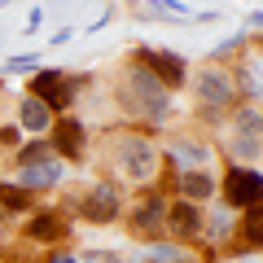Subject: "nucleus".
I'll return each mask as SVG.
<instances>
[{
	"mask_svg": "<svg viewBox=\"0 0 263 263\" xmlns=\"http://www.w3.org/2000/svg\"><path fill=\"white\" fill-rule=\"evenodd\" d=\"M202 237H206L211 246H224L228 237H233V211H228V206H215L206 219H202Z\"/></svg>",
	"mask_w": 263,
	"mask_h": 263,
	"instance_id": "obj_20",
	"label": "nucleus"
},
{
	"mask_svg": "<svg viewBox=\"0 0 263 263\" xmlns=\"http://www.w3.org/2000/svg\"><path fill=\"white\" fill-rule=\"evenodd\" d=\"M202 219H206V211L197 206V202H184V197H167L162 233H171V237H176V246L197 241V237H202Z\"/></svg>",
	"mask_w": 263,
	"mask_h": 263,
	"instance_id": "obj_11",
	"label": "nucleus"
},
{
	"mask_svg": "<svg viewBox=\"0 0 263 263\" xmlns=\"http://www.w3.org/2000/svg\"><path fill=\"white\" fill-rule=\"evenodd\" d=\"M219 193H224V206L228 211H250V206H263V176L259 167H228L219 176Z\"/></svg>",
	"mask_w": 263,
	"mask_h": 263,
	"instance_id": "obj_8",
	"label": "nucleus"
},
{
	"mask_svg": "<svg viewBox=\"0 0 263 263\" xmlns=\"http://www.w3.org/2000/svg\"><path fill=\"white\" fill-rule=\"evenodd\" d=\"M70 224H66V211H31V219L22 224V237L35 246H57L66 241Z\"/></svg>",
	"mask_w": 263,
	"mask_h": 263,
	"instance_id": "obj_15",
	"label": "nucleus"
},
{
	"mask_svg": "<svg viewBox=\"0 0 263 263\" xmlns=\"http://www.w3.org/2000/svg\"><path fill=\"white\" fill-rule=\"evenodd\" d=\"M62 211H70V215H84L88 224H119L123 219V189L119 180H97V184H88L84 197H75V202H66Z\"/></svg>",
	"mask_w": 263,
	"mask_h": 263,
	"instance_id": "obj_4",
	"label": "nucleus"
},
{
	"mask_svg": "<svg viewBox=\"0 0 263 263\" xmlns=\"http://www.w3.org/2000/svg\"><path fill=\"white\" fill-rule=\"evenodd\" d=\"M132 66L149 70L167 92H180V88L189 84V62H184L180 53H171V48H149V44H141L136 53H132Z\"/></svg>",
	"mask_w": 263,
	"mask_h": 263,
	"instance_id": "obj_7",
	"label": "nucleus"
},
{
	"mask_svg": "<svg viewBox=\"0 0 263 263\" xmlns=\"http://www.w3.org/2000/svg\"><path fill=\"white\" fill-rule=\"evenodd\" d=\"M13 158H18V167H31V162H44V158H53V145L40 136V141H31V145H18L13 149Z\"/></svg>",
	"mask_w": 263,
	"mask_h": 263,
	"instance_id": "obj_22",
	"label": "nucleus"
},
{
	"mask_svg": "<svg viewBox=\"0 0 263 263\" xmlns=\"http://www.w3.org/2000/svg\"><path fill=\"white\" fill-rule=\"evenodd\" d=\"M233 70H237V75H233L237 97L246 92V101H250V105H259V92H263V88H259V44H254V48H250V57H241V62H237Z\"/></svg>",
	"mask_w": 263,
	"mask_h": 263,
	"instance_id": "obj_16",
	"label": "nucleus"
},
{
	"mask_svg": "<svg viewBox=\"0 0 263 263\" xmlns=\"http://www.w3.org/2000/svg\"><path fill=\"white\" fill-rule=\"evenodd\" d=\"M141 18H189V5L184 0H145Z\"/></svg>",
	"mask_w": 263,
	"mask_h": 263,
	"instance_id": "obj_21",
	"label": "nucleus"
},
{
	"mask_svg": "<svg viewBox=\"0 0 263 263\" xmlns=\"http://www.w3.org/2000/svg\"><path fill=\"white\" fill-rule=\"evenodd\" d=\"M162 158H167L176 171L211 167V162H215V145H211V141H197V136H176V141L167 145V154H162Z\"/></svg>",
	"mask_w": 263,
	"mask_h": 263,
	"instance_id": "obj_13",
	"label": "nucleus"
},
{
	"mask_svg": "<svg viewBox=\"0 0 263 263\" xmlns=\"http://www.w3.org/2000/svg\"><path fill=\"white\" fill-rule=\"evenodd\" d=\"M219 193V176L211 167H189V171H176V197H184V202H215Z\"/></svg>",
	"mask_w": 263,
	"mask_h": 263,
	"instance_id": "obj_14",
	"label": "nucleus"
},
{
	"mask_svg": "<svg viewBox=\"0 0 263 263\" xmlns=\"http://www.w3.org/2000/svg\"><path fill=\"white\" fill-rule=\"evenodd\" d=\"M119 105L132 114V119H141V123H167L171 110H176L171 92L149 75V70H141V66L123 70V79H119Z\"/></svg>",
	"mask_w": 263,
	"mask_h": 263,
	"instance_id": "obj_1",
	"label": "nucleus"
},
{
	"mask_svg": "<svg viewBox=\"0 0 263 263\" xmlns=\"http://www.w3.org/2000/svg\"><path fill=\"white\" fill-rule=\"evenodd\" d=\"M48 145H53V158L79 162L88 154V127H84V119H75V114H57L53 127H48Z\"/></svg>",
	"mask_w": 263,
	"mask_h": 263,
	"instance_id": "obj_9",
	"label": "nucleus"
},
{
	"mask_svg": "<svg viewBox=\"0 0 263 263\" xmlns=\"http://www.w3.org/2000/svg\"><path fill=\"white\" fill-rule=\"evenodd\" d=\"M237 250H259L263 246V206H250V211H237Z\"/></svg>",
	"mask_w": 263,
	"mask_h": 263,
	"instance_id": "obj_17",
	"label": "nucleus"
},
{
	"mask_svg": "<svg viewBox=\"0 0 263 263\" xmlns=\"http://www.w3.org/2000/svg\"><path fill=\"white\" fill-rule=\"evenodd\" d=\"M84 263H123V254H114V250H88Z\"/></svg>",
	"mask_w": 263,
	"mask_h": 263,
	"instance_id": "obj_25",
	"label": "nucleus"
},
{
	"mask_svg": "<svg viewBox=\"0 0 263 263\" xmlns=\"http://www.w3.org/2000/svg\"><path fill=\"white\" fill-rule=\"evenodd\" d=\"M158 171H162V149H158V141L145 136V132H123L119 141H114V176L154 189Z\"/></svg>",
	"mask_w": 263,
	"mask_h": 263,
	"instance_id": "obj_2",
	"label": "nucleus"
},
{
	"mask_svg": "<svg viewBox=\"0 0 263 263\" xmlns=\"http://www.w3.org/2000/svg\"><path fill=\"white\" fill-rule=\"evenodd\" d=\"M27 211H35V197L13 180H0V215H27Z\"/></svg>",
	"mask_w": 263,
	"mask_h": 263,
	"instance_id": "obj_19",
	"label": "nucleus"
},
{
	"mask_svg": "<svg viewBox=\"0 0 263 263\" xmlns=\"http://www.w3.org/2000/svg\"><path fill=\"white\" fill-rule=\"evenodd\" d=\"M263 149V114L259 105H233V136H228V154L237 167H259Z\"/></svg>",
	"mask_w": 263,
	"mask_h": 263,
	"instance_id": "obj_5",
	"label": "nucleus"
},
{
	"mask_svg": "<svg viewBox=\"0 0 263 263\" xmlns=\"http://www.w3.org/2000/svg\"><path fill=\"white\" fill-rule=\"evenodd\" d=\"M162 215H167V197L158 189H145L132 206H123V219H127L132 237H158L162 233Z\"/></svg>",
	"mask_w": 263,
	"mask_h": 263,
	"instance_id": "obj_10",
	"label": "nucleus"
},
{
	"mask_svg": "<svg viewBox=\"0 0 263 263\" xmlns=\"http://www.w3.org/2000/svg\"><path fill=\"white\" fill-rule=\"evenodd\" d=\"M66 180V162L62 158H44V162H31V167H18V176H13V184L27 189L31 197L48 193V189H57Z\"/></svg>",
	"mask_w": 263,
	"mask_h": 263,
	"instance_id": "obj_12",
	"label": "nucleus"
},
{
	"mask_svg": "<svg viewBox=\"0 0 263 263\" xmlns=\"http://www.w3.org/2000/svg\"><path fill=\"white\" fill-rule=\"evenodd\" d=\"M5 75H35L40 70V53H22V57H9V62L0 66Z\"/></svg>",
	"mask_w": 263,
	"mask_h": 263,
	"instance_id": "obj_23",
	"label": "nucleus"
},
{
	"mask_svg": "<svg viewBox=\"0 0 263 263\" xmlns=\"http://www.w3.org/2000/svg\"><path fill=\"white\" fill-rule=\"evenodd\" d=\"M79 84H84V79H70L66 66H40L35 75H31V92H27V97L44 101L48 110H53V119H57V114H66L70 105H75Z\"/></svg>",
	"mask_w": 263,
	"mask_h": 263,
	"instance_id": "obj_6",
	"label": "nucleus"
},
{
	"mask_svg": "<svg viewBox=\"0 0 263 263\" xmlns=\"http://www.w3.org/2000/svg\"><path fill=\"white\" fill-rule=\"evenodd\" d=\"M70 35H79V31H75V27H62V31H57V35H53V44H66V40H70Z\"/></svg>",
	"mask_w": 263,
	"mask_h": 263,
	"instance_id": "obj_26",
	"label": "nucleus"
},
{
	"mask_svg": "<svg viewBox=\"0 0 263 263\" xmlns=\"http://www.w3.org/2000/svg\"><path fill=\"white\" fill-rule=\"evenodd\" d=\"M189 84H193V97L197 105H202V114H206L211 123L228 119L237 105V88H233V70H224L219 62H206L197 75H189Z\"/></svg>",
	"mask_w": 263,
	"mask_h": 263,
	"instance_id": "obj_3",
	"label": "nucleus"
},
{
	"mask_svg": "<svg viewBox=\"0 0 263 263\" xmlns=\"http://www.w3.org/2000/svg\"><path fill=\"white\" fill-rule=\"evenodd\" d=\"M22 145V127L18 123H5V127H0V149H18Z\"/></svg>",
	"mask_w": 263,
	"mask_h": 263,
	"instance_id": "obj_24",
	"label": "nucleus"
},
{
	"mask_svg": "<svg viewBox=\"0 0 263 263\" xmlns=\"http://www.w3.org/2000/svg\"><path fill=\"white\" fill-rule=\"evenodd\" d=\"M18 127L31 132V136H48V127H53V110H48L44 101H35V97H22V105H18Z\"/></svg>",
	"mask_w": 263,
	"mask_h": 263,
	"instance_id": "obj_18",
	"label": "nucleus"
}]
</instances>
